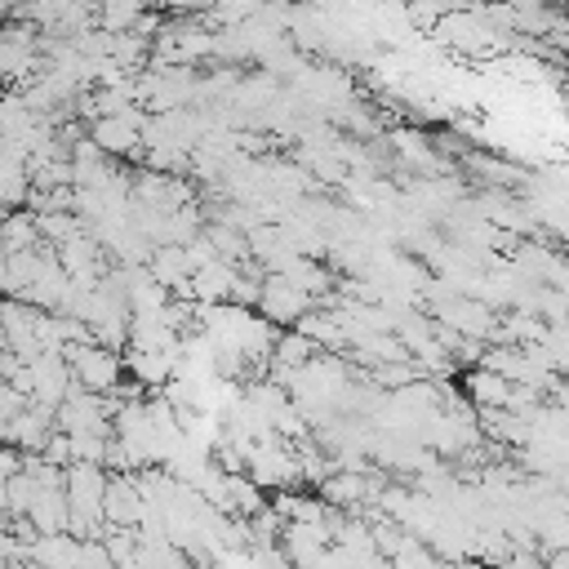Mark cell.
Wrapping results in <instances>:
<instances>
[{
  "label": "cell",
  "mask_w": 569,
  "mask_h": 569,
  "mask_svg": "<svg viewBox=\"0 0 569 569\" xmlns=\"http://www.w3.org/2000/svg\"><path fill=\"white\" fill-rule=\"evenodd\" d=\"M62 356H67L71 373H76L84 387L102 391V387H111V382H116V360H111L102 347H67Z\"/></svg>",
  "instance_id": "obj_1"
},
{
  "label": "cell",
  "mask_w": 569,
  "mask_h": 569,
  "mask_svg": "<svg viewBox=\"0 0 569 569\" xmlns=\"http://www.w3.org/2000/svg\"><path fill=\"white\" fill-rule=\"evenodd\" d=\"M262 307H267V316H276V320H298V316L307 311V293H302L293 280L276 276V280L262 284Z\"/></svg>",
  "instance_id": "obj_2"
},
{
  "label": "cell",
  "mask_w": 569,
  "mask_h": 569,
  "mask_svg": "<svg viewBox=\"0 0 569 569\" xmlns=\"http://www.w3.org/2000/svg\"><path fill=\"white\" fill-rule=\"evenodd\" d=\"M325 493H329L333 502H351V498H360V480H356V476H342V480H329V485H325Z\"/></svg>",
  "instance_id": "obj_3"
}]
</instances>
